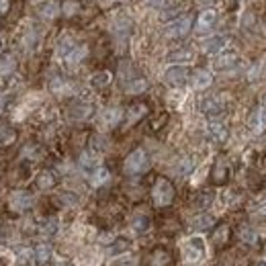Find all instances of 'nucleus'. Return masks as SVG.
<instances>
[{
	"label": "nucleus",
	"mask_w": 266,
	"mask_h": 266,
	"mask_svg": "<svg viewBox=\"0 0 266 266\" xmlns=\"http://www.w3.org/2000/svg\"><path fill=\"white\" fill-rule=\"evenodd\" d=\"M149 225H152V221H149V217H147V215H143V213L135 215V217L131 219V227L135 229L137 234H143V231H147Z\"/></svg>",
	"instance_id": "obj_23"
},
{
	"label": "nucleus",
	"mask_w": 266,
	"mask_h": 266,
	"mask_svg": "<svg viewBox=\"0 0 266 266\" xmlns=\"http://www.w3.org/2000/svg\"><path fill=\"white\" fill-rule=\"evenodd\" d=\"M129 248H131V242L125 240V238H119V240H115V242H113L109 254H111V256H121V254H125V252L129 250Z\"/></svg>",
	"instance_id": "obj_25"
},
{
	"label": "nucleus",
	"mask_w": 266,
	"mask_h": 266,
	"mask_svg": "<svg viewBox=\"0 0 266 266\" xmlns=\"http://www.w3.org/2000/svg\"><path fill=\"white\" fill-rule=\"evenodd\" d=\"M197 203H199V207H203V209L209 207L213 203V193H201V197H199Z\"/></svg>",
	"instance_id": "obj_38"
},
{
	"label": "nucleus",
	"mask_w": 266,
	"mask_h": 266,
	"mask_svg": "<svg viewBox=\"0 0 266 266\" xmlns=\"http://www.w3.org/2000/svg\"><path fill=\"white\" fill-rule=\"evenodd\" d=\"M74 45H76V43L70 41V39H62V43H60V47H58V56H60V58H66V54H68Z\"/></svg>",
	"instance_id": "obj_37"
},
{
	"label": "nucleus",
	"mask_w": 266,
	"mask_h": 266,
	"mask_svg": "<svg viewBox=\"0 0 266 266\" xmlns=\"http://www.w3.org/2000/svg\"><path fill=\"white\" fill-rule=\"evenodd\" d=\"M121 119H123V111H121V109H117V107L107 109V111L103 113V121H105L109 127H115L117 123H121Z\"/></svg>",
	"instance_id": "obj_19"
},
{
	"label": "nucleus",
	"mask_w": 266,
	"mask_h": 266,
	"mask_svg": "<svg viewBox=\"0 0 266 266\" xmlns=\"http://www.w3.org/2000/svg\"><path fill=\"white\" fill-rule=\"evenodd\" d=\"M109 178H111L109 170H107V168H101V166H98V168H94V170L90 172V185H92V187H103Z\"/></svg>",
	"instance_id": "obj_21"
},
{
	"label": "nucleus",
	"mask_w": 266,
	"mask_h": 266,
	"mask_svg": "<svg viewBox=\"0 0 266 266\" xmlns=\"http://www.w3.org/2000/svg\"><path fill=\"white\" fill-rule=\"evenodd\" d=\"M31 205H33V197L29 193H25V191H14L10 195V199H8V207L14 213H23V211L31 209Z\"/></svg>",
	"instance_id": "obj_7"
},
{
	"label": "nucleus",
	"mask_w": 266,
	"mask_h": 266,
	"mask_svg": "<svg viewBox=\"0 0 266 266\" xmlns=\"http://www.w3.org/2000/svg\"><path fill=\"white\" fill-rule=\"evenodd\" d=\"M58 12H60V6H58V2H54V0H47V2H43L41 6H39V14H41V19H54V16H58Z\"/></svg>",
	"instance_id": "obj_22"
},
{
	"label": "nucleus",
	"mask_w": 266,
	"mask_h": 266,
	"mask_svg": "<svg viewBox=\"0 0 266 266\" xmlns=\"http://www.w3.org/2000/svg\"><path fill=\"white\" fill-rule=\"evenodd\" d=\"M213 223H215V219L211 217V215L203 213V215H197V217L193 219V229H197V231H207V229L213 227Z\"/></svg>",
	"instance_id": "obj_20"
},
{
	"label": "nucleus",
	"mask_w": 266,
	"mask_h": 266,
	"mask_svg": "<svg viewBox=\"0 0 266 266\" xmlns=\"http://www.w3.org/2000/svg\"><path fill=\"white\" fill-rule=\"evenodd\" d=\"M201 111L207 115V117H221L223 111H225V98L221 94L207 96L201 103Z\"/></svg>",
	"instance_id": "obj_6"
},
{
	"label": "nucleus",
	"mask_w": 266,
	"mask_h": 266,
	"mask_svg": "<svg viewBox=\"0 0 266 266\" xmlns=\"http://www.w3.org/2000/svg\"><path fill=\"white\" fill-rule=\"evenodd\" d=\"M227 240H229V227L227 225H219L217 229L213 231V244L215 246H225L227 244Z\"/></svg>",
	"instance_id": "obj_26"
},
{
	"label": "nucleus",
	"mask_w": 266,
	"mask_h": 266,
	"mask_svg": "<svg viewBox=\"0 0 266 266\" xmlns=\"http://www.w3.org/2000/svg\"><path fill=\"white\" fill-rule=\"evenodd\" d=\"M145 113H147V107H145V105H141V103L131 105V107L127 109V113H125V125H127V127L135 125L141 117H145Z\"/></svg>",
	"instance_id": "obj_10"
},
{
	"label": "nucleus",
	"mask_w": 266,
	"mask_h": 266,
	"mask_svg": "<svg viewBox=\"0 0 266 266\" xmlns=\"http://www.w3.org/2000/svg\"><path fill=\"white\" fill-rule=\"evenodd\" d=\"M187 80H189V68H185V66H172V68L164 72V82L172 88L185 86Z\"/></svg>",
	"instance_id": "obj_4"
},
{
	"label": "nucleus",
	"mask_w": 266,
	"mask_h": 266,
	"mask_svg": "<svg viewBox=\"0 0 266 266\" xmlns=\"http://www.w3.org/2000/svg\"><path fill=\"white\" fill-rule=\"evenodd\" d=\"M258 266H266V262H260V264H258Z\"/></svg>",
	"instance_id": "obj_45"
},
{
	"label": "nucleus",
	"mask_w": 266,
	"mask_h": 266,
	"mask_svg": "<svg viewBox=\"0 0 266 266\" xmlns=\"http://www.w3.org/2000/svg\"><path fill=\"white\" fill-rule=\"evenodd\" d=\"M54 185H56V176H54L52 172H41V174L37 176V187H39L41 191L54 189Z\"/></svg>",
	"instance_id": "obj_27"
},
{
	"label": "nucleus",
	"mask_w": 266,
	"mask_h": 266,
	"mask_svg": "<svg viewBox=\"0 0 266 266\" xmlns=\"http://www.w3.org/2000/svg\"><path fill=\"white\" fill-rule=\"evenodd\" d=\"M76 10H78V4H76V2H66V4H64V12H66V14H74Z\"/></svg>",
	"instance_id": "obj_40"
},
{
	"label": "nucleus",
	"mask_w": 266,
	"mask_h": 266,
	"mask_svg": "<svg viewBox=\"0 0 266 266\" xmlns=\"http://www.w3.org/2000/svg\"><path fill=\"white\" fill-rule=\"evenodd\" d=\"M145 2H147V6H152L156 10H162V8L168 6V0H145Z\"/></svg>",
	"instance_id": "obj_39"
},
{
	"label": "nucleus",
	"mask_w": 266,
	"mask_h": 266,
	"mask_svg": "<svg viewBox=\"0 0 266 266\" xmlns=\"http://www.w3.org/2000/svg\"><path fill=\"white\" fill-rule=\"evenodd\" d=\"M49 88H52V92H56V94H64L66 90H68V84H66L64 78H52V82H49Z\"/></svg>",
	"instance_id": "obj_35"
},
{
	"label": "nucleus",
	"mask_w": 266,
	"mask_h": 266,
	"mask_svg": "<svg viewBox=\"0 0 266 266\" xmlns=\"http://www.w3.org/2000/svg\"><path fill=\"white\" fill-rule=\"evenodd\" d=\"M225 45H227V39L223 35H215L203 43V49H205V54H219Z\"/></svg>",
	"instance_id": "obj_16"
},
{
	"label": "nucleus",
	"mask_w": 266,
	"mask_h": 266,
	"mask_svg": "<svg viewBox=\"0 0 266 266\" xmlns=\"http://www.w3.org/2000/svg\"><path fill=\"white\" fill-rule=\"evenodd\" d=\"M10 8V2L8 0H0V12H6Z\"/></svg>",
	"instance_id": "obj_42"
},
{
	"label": "nucleus",
	"mask_w": 266,
	"mask_h": 266,
	"mask_svg": "<svg viewBox=\"0 0 266 266\" xmlns=\"http://www.w3.org/2000/svg\"><path fill=\"white\" fill-rule=\"evenodd\" d=\"M80 166L84 170H88V172H92L94 168H98V160H96V156L94 154H88V152H84L80 156Z\"/></svg>",
	"instance_id": "obj_28"
},
{
	"label": "nucleus",
	"mask_w": 266,
	"mask_h": 266,
	"mask_svg": "<svg viewBox=\"0 0 266 266\" xmlns=\"http://www.w3.org/2000/svg\"><path fill=\"white\" fill-rule=\"evenodd\" d=\"M168 60L170 62H189V60H193V52L191 49H176V52L168 54Z\"/></svg>",
	"instance_id": "obj_32"
},
{
	"label": "nucleus",
	"mask_w": 266,
	"mask_h": 266,
	"mask_svg": "<svg viewBox=\"0 0 266 266\" xmlns=\"http://www.w3.org/2000/svg\"><path fill=\"white\" fill-rule=\"evenodd\" d=\"M16 137V133L8 127V125H0V145H6V143H12Z\"/></svg>",
	"instance_id": "obj_34"
},
{
	"label": "nucleus",
	"mask_w": 266,
	"mask_h": 266,
	"mask_svg": "<svg viewBox=\"0 0 266 266\" xmlns=\"http://www.w3.org/2000/svg\"><path fill=\"white\" fill-rule=\"evenodd\" d=\"M211 82H213L211 72H207V70H195V72H193V86H195L197 90L209 88Z\"/></svg>",
	"instance_id": "obj_12"
},
{
	"label": "nucleus",
	"mask_w": 266,
	"mask_h": 266,
	"mask_svg": "<svg viewBox=\"0 0 266 266\" xmlns=\"http://www.w3.org/2000/svg\"><path fill=\"white\" fill-rule=\"evenodd\" d=\"M147 90V80L145 78H131L129 82H125V92L127 94H139V92H145Z\"/></svg>",
	"instance_id": "obj_17"
},
{
	"label": "nucleus",
	"mask_w": 266,
	"mask_h": 266,
	"mask_svg": "<svg viewBox=\"0 0 266 266\" xmlns=\"http://www.w3.org/2000/svg\"><path fill=\"white\" fill-rule=\"evenodd\" d=\"M0 49H2V41H0Z\"/></svg>",
	"instance_id": "obj_47"
},
{
	"label": "nucleus",
	"mask_w": 266,
	"mask_h": 266,
	"mask_svg": "<svg viewBox=\"0 0 266 266\" xmlns=\"http://www.w3.org/2000/svg\"><path fill=\"white\" fill-rule=\"evenodd\" d=\"M14 68H16V60H14L12 56H6V58L0 60V74H2V76L12 74Z\"/></svg>",
	"instance_id": "obj_30"
},
{
	"label": "nucleus",
	"mask_w": 266,
	"mask_h": 266,
	"mask_svg": "<svg viewBox=\"0 0 266 266\" xmlns=\"http://www.w3.org/2000/svg\"><path fill=\"white\" fill-rule=\"evenodd\" d=\"M211 178L215 185H223V182H227L229 178V166L225 160H217L213 166V170H211Z\"/></svg>",
	"instance_id": "obj_9"
},
{
	"label": "nucleus",
	"mask_w": 266,
	"mask_h": 266,
	"mask_svg": "<svg viewBox=\"0 0 266 266\" xmlns=\"http://www.w3.org/2000/svg\"><path fill=\"white\" fill-rule=\"evenodd\" d=\"M152 199L156 207H168L174 201V187L168 178H158L152 189Z\"/></svg>",
	"instance_id": "obj_2"
},
{
	"label": "nucleus",
	"mask_w": 266,
	"mask_h": 266,
	"mask_svg": "<svg viewBox=\"0 0 266 266\" xmlns=\"http://www.w3.org/2000/svg\"><path fill=\"white\" fill-rule=\"evenodd\" d=\"M215 2V0H197V4H201V6H211Z\"/></svg>",
	"instance_id": "obj_43"
},
{
	"label": "nucleus",
	"mask_w": 266,
	"mask_h": 266,
	"mask_svg": "<svg viewBox=\"0 0 266 266\" xmlns=\"http://www.w3.org/2000/svg\"><path fill=\"white\" fill-rule=\"evenodd\" d=\"M90 113H92V105L84 103V101H76L70 107V117L72 119H86V117H90Z\"/></svg>",
	"instance_id": "obj_14"
},
{
	"label": "nucleus",
	"mask_w": 266,
	"mask_h": 266,
	"mask_svg": "<svg viewBox=\"0 0 266 266\" xmlns=\"http://www.w3.org/2000/svg\"><path fill=\"white\" fill-rule=\"evenodd\" d=\"M191 27H193V16L191 14H182V16H178V19H174V21H170V25L166 27V35L168 37H185L187 33L191 31Z\"/></svg>",
	"instance_id": "obj_5"
},
{
	"label": "nucleus",
	"mask_w": 266,
	"mask_h": 266,
	"mask_svg": "<svg viewBox=\"0 0 266 266\" xmlns=\"http://www.w3.org/2000/svg\"><path fill=\"white\" fill-rule=\"evenodd\" d=\"M250 127L258 133V131H262L264 127H266V107H260V109H256L254 113H252V117H250Z\"/></svg>",
	"instance_id": "obj_18"
},
{
	"label": "nucleus",
	"mask_w": 266,
	"mask_h": 266,
	"mask_svg": "<svg viewBox=\"0 0 266 266\" xmlns=\"http://www.w3.org/2000/svg\"><path fill=\"white\" fill-rule=\"evenodd\" d=\"M86 54H88V49H86V45H74L68 54H66V64L68 66H76V64H80L82 60L86 58Z\"/></svg>",
	"instance_id": "obj_15"
},
{
	"label": "nucleus",
	"mask_w": 266,
	"mask_h": 266,
	"mask_svg": "<svg viewBox=\"0 0 266 266\" xmlns=\"http://www.w3.org/2000/svg\"><path fill=\"white\" fill-rule=\"evenodd\" d=\"M238 54H234V52H229V54H221L217 60H215V70H231V68H236L238 66Z\"/></svg>",
	"instance_id": "obj_11"
},
{
	"label": "nucleus",
	"mask_w": 266,
	"mask_h": 266,
	"mask_svg": "<svg viewBox=\"0 0 266 266\" xmlns=\"http://www.w3.org/2000/svg\"><path fill=\"white\" fill-rule=\"evenodd\" d=\"M260 213H264V215H266V203H264V205L260 207Z\"/></svg>",
	"instance_id": "obj_44"
},
{
	"label": "nucleus",
	"mask_w": 266,
	"mask_h": 266,
	"mask_svg": "<svg viewBox=\"0 0 266 266\" xmlns=\"http://www.w3.org/2000/svg\"><path fill=\"white\" fill-rule=\"evenodd\" d=\"M49 258H52V248H49L47 244H41V246L35 248V260H37V262L45 264Z\"/></svg>",
	"instance_id": "obj_33"
},
{
	"label": "nucleus",
	"mask_w": 266,
	"mask_h": 266,
	"mask_svg": "<svg viewBox=\"0 0 266 266\" xmlns=\"http://www.w3.org/2000/svg\"><path fill=\"white\" fill-rule=\"evenodd\" d=\"M31 260H35V250H31V248L19 250V262L21 264H31Z\"/></svg>",
	"instance_id": "obj_36"
},
{
	"label": "nucleus",
	"mask_w": 266,
	"mask_h": 266,
	"mask_svg": "<svg viewBox=\"0 0 266 266\" xmlns=\"http://www.w3.org/2000/svg\"><path fill=\"white\" fill-rule=\"evenodd\" d=\"M90 84H92L96 90L107 88V86L111 84V74H109V72H96V74L90 78Z\"/></svg>",
	"instance_id": "obj_24"
},
{
	"label": "nucleus",
	"mask_w": 266,
	"mask_h": 266,
	"mask_svg": "<svg viewBox=\"0 0 266 266\" xmlns=\"http://www.w3.org/2000/svg\"><path fill=\"white\" fill-rule=\"evenodd\" d=\"M60 266H64V264H60Z\"/></svg>",
	"instance_id": "obj_48"
},
{
	"label": "nucleus",
	"mask_w": 266,
	"mask_h": 266,
	"mask_svg": "<svg viewBox=\"0 0 266 266\" xmlns=\"http://www.w3.org/2000/svg\"><path fill=\"white\" fill-rule=\"evenodd\" d=\"M215 21H217V14H215V10H205L201 12V16H199V21H197V33H207Z\"/></svg>",
	"instance_id": "obj_13"
},
{
	"label": "nucleus",
	"mask_w": 266,
	"mask_h": 266,
	"mask_svg": "<svg viewBox=\"0 0 266 266\" xmlns=\"http://www.w3.org/2000/svg\"><path fill=\"white\" fill-rule=\"evenodd\" d=\"M254 238H256V236H254V231H250V229H246V231H244V229H242V240H246V242H254Z\"/></svg>",
	"instance_id": "obj_41"
},
{
	"label": "nucleus",
	"mask_w": 266,
	"mask_h": 266,
	"mask_svg": "<svg viewBox=\"0 0 266 266\" xmlns=\"http://www.w3.org/2000/svg\"><path fill=\"white\" fill-rule=\"evenodd\" d=\"M207 254V248H205V240L199 238V236H193L187 240L185 244V258L189 262H201Z\"/></svg>",
	"instance_id": "obj_3"
},
{
	"label": "nucleus",
	"mask_w": 266,
	"mask_h": 266,
	"mask_svg": "<svg viewBox=\"0 0 266 266\" xmlns=\"http://www.w3.org/2000/svg\"><path fill=\"white\" fill-rule=\"evenodd\" d=\"M58 227H60L58 219H54V217H52V219H45V221L41 223L39 231H41L43 236H47V238H49V236H54V234H56V231H58Z\"/></svg>",
	"instance_id": "obj_29"
},
{
	"label": "nucleus",
	"mask_w": 266,
	"mask_h": 266,
	"mask_svg": "<svg viewBox=\"0 0 266 266\" xmlns=\"http://www.w3.org/2000/svg\"><path fill=\"white\" fill-rule=\"evenodd\" d=\"M123 170H125V174H129V176H139V174L147 172V170H149V156L145 154V149H141V147L133 149V152L125 158Z\"/></svg>",
	"instance_id": "obj_1"
},
{
	"label": "nucleus",
	"mask_w": 266,
	"mask_h": 266,
	"mask_svg": "<svg viewBox=\"0 0 266 266\" xmlns=\"http://www.w3.org/2000/svg\"><path fill=\"white\" fill-rule=\"evenodd\" d=\"M207 135H209V139L215 141V143H223V141L227 139V135H229V131H227V127H225L223 123L211 121V123L207 125Z\"/></svg>",
	"instance_id": "obj_8"
},
{
	"label": "nucleus",
	"mask_w": 266,
	"mask_h": 266,
	"mask_svg": "<svg viewBox=\"0 0 266 266\" xmlns=\"http://www.w3.org/2000/svg\"><path fill=\"white\" fill-rule=\"evenodd\" d=\"M170 264V254L166 250H156L152 254V266H168Z\"/></svg>",
	"instance_id": "obj_31"
},
{
	"label": "nucleus",
	"mask_w": 266,
	"mask_h": 266,
	"mask_svg": "<svg viewBox=\"0 0 266 266\" xmlns=\"http://www.w3.org/2000/svg\"><path fill=\"white\" fill-rule=\"evenodd\" d=\"M0 111H2V101H0Z\"/></svg>",
	"instance_id": "obj_46"
}]
</instances>
